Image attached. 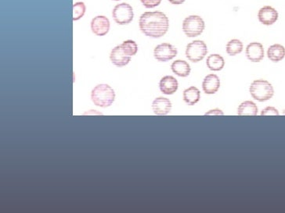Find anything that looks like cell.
<instances>
[{"mask_svg": "<svg viewBox=\"0 0 285 213\" xmlns=\"http://www.w3.org/2000/svg\"><path fill=\"white\" fill-rule=\"evenodd\" d=\"M139 27L142 33L150 38H162L168 32L169 20L168 17L160 11L145 12L140 18Z\"/></svg>", "mask_w": 285, "mask_h": 213, "instance_id": "cell-1", "label": "cell"}, {"mask_svg": "<svg viewBox=\"0 0 285 213\" xmlns=\"http://www.w3.org/2000/svg\"><path fill=\"white\" fill-rule=\"evenodd\" d=\"M91 99L97 106L107 108L113 104L115 99V92L110 85L101 84L93 89Z\"/></svg>", "mask_w": 285, "mask_h": 213, "instance_id": "cell-2", "label": "cell"}, {"mask_svg": "<svg viewBox=\"0 0 285 213\" xmlns=\"http://www.w3.org/2000/svg\"><path fill=\"white\" fill-rule=\"evenodd\" d=\"M249 91L252 98L260 103L269 100L274 95L273 85L265 80L254 81L250 85Z\"/></svg>", "mask_w": 285, "mask_h": 213, "instance_id": "cell-3", "label": "cell"}, {"mask_svg": "<svg viewBox=\"0 0 285 213\" xmlns=\"http://www.w3.org/2000/svg\"><path fill=\"white\" fill-rule=\"evenodd\" d=\"M205 28L204 21L200 16L190 15L183 22V31L188 38H195L200 36Z\"/></svg>", "mask_w": 285, "mask_h": 213, "instance_id": "cell-4", "label": "cell"}, {"mask_svg": "<svg viewBox=\"0 0 285 213\" xmlns=\"http://www.w3.org/2000/svg\"><path fill=\"white\" fill-rule=\"evenodd\" d=\"M208 53V48L206 44L201 40H195L187 45L186 49V56L192 63L202 61Z\"/></svg>", "mask_w": 285, "mask_h": 213, "instance_id": "cell-5", "label": "cell"}, {"mask_svg": "<svg viewBox=\"0 0 285 213\" xmlns=\"http://www.w3.org/2000/svg\"><path fill=\"white\" fill-rule=\"evenodd\" d=\"M112 17L114 20L120 25L129 24L134 17L133 7L125 2L118 4L114 8Z\"/></svg>", "mask_w": 285, "mask_h": 213, "instance_id": "cell-6", "label": "cell"}, {"mask_svg": "<svg viewBox=\"0 0 285 213\" xmlns=\"http://www.w3.org/2000/svg\"><path fill=\"white\" fill-rule=\"evenodd\" d=\"M177 49L169 43H162L155 47L154 56L159 62H168L177 55Z\"/></svg>", "mask_w": 285, "mask_h": 213, "instance_id": "cell-7", "label": "cell"}, {"mask_svg": "<svg viewBox=\"0 0 285 213\" xmlns=\"http://www.w3.org/2000/svg\"><path fill=\"white\" fill-rule=\"evenodd\" d=\"M90 27L96 36H104L109 32L111 24L107 17L97 16L92 20Z\"/></svg>", "mask_w": 285, "mask_h": 213, "instance_id": "cell-8", "label": "cell"}, {"mask_svg": "<svg viewBox=\"0 0 285 213\" xmlns=\"http://www.w3.org/2000/svg\"><path fill=\"white\" fill-rule=\"evenodd\" d=\"M278 12L270 6H265L258 13V19L260 23L265 26L273 25L278 19Z\"/></svg>", "mask_w": 285, "mask_h": 213, "instance_id": "cell-9", "label": "cell"}, {"mask_svg": "<svg viewBox=\"0 0 285 213\" xmlns=\"http://www.w3.org/2000/svg\"><path fill=\"white\" fill-rule=\"evenodd\" d=\"M264 46L260 42H252L246 48V56L250 61L260 63L264 58Z\"/></svg>", "mask_w": 285, "mask_h": 213, "instance_id": "cell-10", "label": "cell"}, {"mask_svg": "<svg viewBox=\"0 0 285 213\" xmlns=\"http://www.w3.org/2000/svg\"><path fill=\"white\" fill-rule=\"evenodd\" d=\"M152 109L157 116H166L172 109V103L167 98L159 97L153 101Z\"/></svg>", "mask_w": 285, "mask_h": 213, "instance_id": "cell-11", "label": "cell"}, {"mask_svg": "<svg viewBox=\"0 0 285 213\" xmlns=\"http://www.w3.org/2000/svg\"><path fill=\"white\" fill-rule=\"evenodd\" d=\"M220 88V80L218 76L213 73L208 74L202 82V89L207 95H214Z\"/></svg>", "mask_w": 285, "mask_h": 213, "instance_id": "cell-12", "label": "cell"}, {"mask_svg": "<svg viewBox=\"0 0 285 213\" xmlns=\"http://www.w3.org/2000/svg\"><path fill=\"white\" fill-rule=\"evenodd\" d=\"M178 81L172 76H164L159 82L160 91L164 95H173L178 90Z\"/></svg>", "mask_w": 285, "mask_h": 213, "instance_id": "cell-13", "label": "cell"}, {"mask_svg": "<svg viewBox=\"0 0 285 213\" xmlns=\"http://www.w3.org/2000/svg\"><path fill=\"white\" fill-rule=\"evenodd\" d=\"M110 59L114 65L118 67H125L131 61V56L125 55L121 46H118L111 50Z\"/></svg>", "mask_w": 285, "mask_h": 213, "instance_id": "cell-14", "label": "cell"}, {"mask_svg": "<svg viewBox=\"0 0 285 213\" xmlns=\"http://www.w3.org/2000/svg\"><path fill=\"white\" fill-rule=\"evenodd\" d=\"M171 69L175 74L181 77H188L191 71L189 63L181 59L173 62L171 65Z\"/></svg>", "mask_w": 285, "mask_h": 213, "instance_id": "cell-15", "label": "cell"}, {"mask_svg": "<svg viewBox=\"0 0 285 213\" xmlns=\"http://www.w3.org/2000/svg\"><path fill=\"white\" fill-rule=\"evenodd\" d=\"M201 99V92L198 88L191 86V87L186 89L183 91V99L184 101L186 104L188 106H194L199 102Z\"/></svg>", "mask_w": 285, "mask_h": 213, "instance_id": "cell-16", "label": "cell"}, {"mask_svg": "<svg viewBox=\"0 0 285 213\" xmlns=\"http://www.w3.org/2000/svg\"><path fill=\"white\" fill-rule=\"evenodd\" d=\"M267 56L273 63H278L285 57V48L280 44H274L269 46Z\"/></svg>", "mask_w": 285, "mask_h": 213, "instance_id": "cell-17", "label": "cell"}, {"mask_svg": "<svg viewBox=\"0 0 285 213\" xmlns=\"http://www.w3.org/2000/svg\"><path fill=\"white\" fill-rule=\"evenodd\" d=\"M206 65L210 71H222L225 66V60L222 55L219 54H212L206 59Z\"/></svg>", "mask_w": 285, "mask_h": 213, "instance_id": "cell-18", "label": "cell"}, {"mask_svg": "<svg viewBox=\"0 0 285 213\" xmlns=\"http://www.w3.org/2000/svg\"><path fill=\"white\" fill-rule=\"evenodd\" d=\"M257 106L252 101H245L240 105L238 109V114L239 116H256L258 115Z\"/></svg>", "mask_w": 285, "mask_h": 213, "instance_id": "cell-19", "label": "cell"}, {"mask_svg": "<svg viewBox=\"0 0 285 213\" xmlns=\"http://www.w3.org/2000/svg\"><path fill=\"white\" fill-rule=\"evenodd\" d=\"M244 46L239 39H232L226 44V53L230 56H235L243 51Z\"/></svg>", "mask_w": 285, "mask_h": 213, "instance_id": "cell-20", "label": "cell"}, {"mask_svg": "<svg viewBox=\"0 0 285 213\" xmlns=\"http://www.w3.org/2000/svg\"><path fill=\"white\" fill-rule=\"evenodd\" d=\"M120 46H121L122 51L124 52V53L131 56V57L136 55L138 51V46H137V42L133 40H126L125 42H123Z\"/></svg>", "mask_w": 285, "mask_h": 213, "instance_id": "cell-21", "label": "cell"}, {"mask_svg": "<svg viewBox=\"0 0 285 213\" xmlns=\"http://www.w3.org/2000/svg\"><path fill=\"white\" fill-rule=\"evenodd\" d=\"M73 10V20L76 21L81 19L86 12V6L83 2H76L72 6Z\"/></svg>", "mask_w": 285, "mask_h": 213, "instance_id": "cell-22", "label": "cell"}, {"mask_svg": "<svg viewBox=\"0 0 285 213\" xmlns=\"http://www.w3.org/2000/svg\"><path fill=\"white\" fill-rule=\"evenodd\" d=\"M141 3L146 8H155L162 2V0H141Z\"/></svg>", "mask_w": 285, "mask_h": 213, "instance_id": "cell-23", "label": "cell"}, {"mask_svg": "<svg viewBox=\"0 0 285 213\" xmlns=\"http://www.w3.org/2000/svg\"><path fill=\"white\" fill-rule=\"evenodd\" d=\"M279 111L273 106L266 107L260 113L261 116H279Z\"/></svg>", "mask_w": 285, "mask_h": 213, "instance_id": "cell-24", "label": "cell"}, {"mask_svg": "<svg viewBox=\"0 0 285 213\" xmlns=\"http://www.w3.org/2000/svg\"><path fill=\"white\" fill-rule=\"evenodd\" d=\"M205 115L206 116H207V115H208V116H210V115H218V116L221 115V116H223V115H224V112H223L222 110H220V109H212V110L208 111V112H207V113H205Z\"/></svg>", "mask_w": 285, "mask_h": 213, "instance_id": "cell-25", "label": "cell"}, {"mask_svg": "<svg viewBox=\"0 0 285 213\" xmlns=\"http://www.w3.org/2000/svg\"><path fill=\"white\" fill-rule=\"evenodd\" d=\"M186 0H168V2L173 5H181L183 4Z\"/></svg>", "mask_w": 285, "mask_h": 213, "instance_id": "cell-26", "label": "cell"}, {"mask_svg": "<svg viewBox=\"0 0 285 213\" xmlns=\"http://www.w3.org/2000/svg\"><path fill=\"white\" fill-rule=\"evenodd\" d=\"M113 1H120V0H113Z\"/></svg>", "mask_w": 285, "mask_h": 213, "instance_id": "cell-27", "label": "cell"}]
</instances>
